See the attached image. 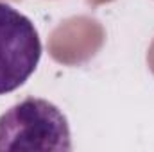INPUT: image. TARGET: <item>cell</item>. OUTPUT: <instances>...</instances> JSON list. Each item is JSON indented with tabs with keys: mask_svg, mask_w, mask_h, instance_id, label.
<instances>
[{
	"mask_svg": "<svg viewBox=\"0 0 154 152\" xmlns=\"http://www.w3.org/2000/svg\"><path fill=\"white\" fill-rule=\"evenodd\" d=\"M41 57V41L34 23L0 2V95L18 90L34 74Z\"/></svg>",
	"mask_w": 154,
	"mask_h": 152,
	"instance_id": "2",
	"label": "cell"
},
{
	"mask_svg": "<svg viewBox=\"0 0 154 152\" xmlns=\"http://www.w3.org/2000/svg\"><path fill=\"white\" fill-rule=\"evenodd\" d=\"M72 150L66 116L48 100L29 97L0 116V152Z\"/></svg>",
	"mask_w": 154,
	"mask_h": 152,
	"instance_id": "1",
	"label": "cell"
}]
</instances>
